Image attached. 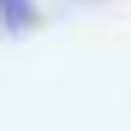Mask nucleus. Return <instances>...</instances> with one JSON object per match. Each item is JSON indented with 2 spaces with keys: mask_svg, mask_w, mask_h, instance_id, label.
<instances>
[{
  "mask_svg": "<svg viewBox=\"0 0 131 131\" xmlns=\"http://www.w3.org/2000/svg\"><path fill=\"white\" fill-rule=\"evenodd\" d=\"M6 6V24H30V0H0Z\"/></svg>",
  "mask_w": 131,
  "mask_h": 131,
  "instance_id": "nucleus-1",
  "label": "nucleus"
}]
</instances>
